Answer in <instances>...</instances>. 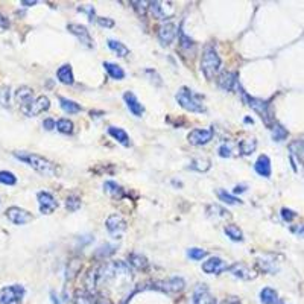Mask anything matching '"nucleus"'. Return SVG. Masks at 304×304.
<instances>
[{
    "label": "nucleus",
    "instance_id": "obj_43",
    "mask_svg": "<svg viewBox=\"0 0 304 304\" xmlns=\"http://www.w3.org/2000/svg\"><path fill=\"white\" fill-rule=\"evenodd\" d=\"M79 207H81V198H79V196L71 195V196L67 198V201H65V208H67L68 211H76Z\"/></svg>",
    "mask_w": 304,
    "mask_h": 304
},
{
    "label": "nucleus",
    "instance_id": "obj_30",
    "mask_svg": "<svg viewBox=\"0 0 304 304\" xmlns=\"http://www.w3.org/2000/svg\"><path fill=\"white\" fill-rule=\"evenodd\" d=\"M59 105H61V108H62L65 112H68V114H76V112H79V111L82 109L79 103H76L74 100L65 99V97H59Z\"/></svg>",
    "mask_w": 304,
    "mask_h": 304
},
{
    "label": "nucleus",
    "instance_id": "obj_53",
    "mask_svg": "<svg viewBox=\"0 0 304 304\" xmlns=\"http://www.w3.org/2000/svg\"><path fill=\"white\" fill-rule=\"evenodd\" d=\"M50 299H52V302H53V304H61V301H59L58 295H56V293H55L53 290L50 292Z\"/></svg>",
    "mask_w": 304,
    "mask_h": 304
},
{
    "label": "nucleus",
    "instance_id": "obj_10",
    "mask_svg": "<svg viewBox=\"0 0 304 304\" xmlns=\"http://www.w3.org/2000/svg\"><path fill=\"white\" fill-rule=\"evenodd\" d=\"M213 128H204V129H192L187 135V140L193 146H202L207 144L213 138Z\"/></svg>",
    "mask_w": 304,
    "mask_h": 304
},
{
    "label": "nucleus",
    "instance_id": "obj_54",
    "mask_svg": "<svg viewBox=\"0 0 304 304\" xmlns=\"http://www.w3.org/2000/svg\"><path fill=\"white\" fill-rule=\"evenodd\" d=\"M245 190H246L245 185H236V187H234V193H242V192H245Z\"/></svg>",
    "mask_w": 304,
    "mask_h": 304
},
{
    "label": "nucleus",
    "instance_id": "obj_28",
    "mask_svg": "<svg viewBox=\"0 0 304 304\" xmlns=\"http://www.w3.org/2000/svg\"><path fill=\"white\" fill-rule=\"evenodd\" d=\"M103 67H105V70L108 71V74H109L112 79L120 81V79L125 78V71H123V68H122L120 65H117V64H114V62H103Z\"/></svg>",
    "mask_w": 304,
    "mask_h": 304
},
{
    "label": "nucleus",
    "instance_id": "obj_3",
    "mask_svg": "<svg viewBox=\"0 0 304 304\" xmlns=\"http://www.w3.org/2000/svg\"><path fill=\"white\" fill-rule=\"evenodd\" d=\"M175 99L176 102L187 111L190 112H205V106L204 103L201 102V96L199 94H195L190 88L187 87H181L178 90V93L175 94Z\"/></svg>",
    "mask_w": 304,
    "mask_h": 304
},
{
    "label": "nucleus",
    "instance_id": "obj_31",
    "mask_svg": "<svg viewBox=\"0 0 304 304\" xmlns=\"http://www.w3.org/2000/svg\"><path fill=\"white\" fill-rule=\"evenodd\" d=\"M255 147H257V140L252 138V137L251 138H245V140H242L239 143V150L243 155H251L255 150Z\"/></svg>",
    "mask_w": 304,
    "mask_h": 304
},
{
    "label": "nucleus",
    "instance_id": "obj_26",
    "mask_svg": "<svg viewBox=\"0 0 304 304\" xmlns=\"http://www.w3.org/2000/svg\"><path fill=\"white\" fill-rule=\"evenodd\" d=\"M103 190L112 198V199H122L125 196V190L122 188V185H119L114 181H105L103 184Z\"/></svg>",
    "mask_w": 304,
    "mask_h": 304
},
{
    "label": "nucleus",
    "instance_id": "obj_2",
    "mask_svg": "<svg viewBox=\"0 0 304 304\" xmlns=\"http://www.w3.org/2000/svg\"><path fill=\"white\" fill-rule=\"evenodd\" d=\"M201 70L208 81L214 79V76L220 70V58L213 46H205L201 58Z\"/></svg>",
    "mask_w": 304,
    "mask_h": 304
},
{
    "label": "nucleus",
    "instance_id": "obj_18",
    "mask_svg": "<svg viewBox=\"0 0 304 304\" xmlns=\"http://www.w3.org/2000/svg\"><path fill=\"white\" fill-rule=\"evenodd\" d=\"M14 96H15V100H17L21 112H24L27 109V106L33 102V90L29 88V87H20V88H17V91H15Z\"/></svg>",
    "mask_w": 304,
    "mask_h": 304
},
{
    "label": "nucleus",
    "instance_id": "obj_4",
    "mask_svg": "<svg viewBox=\"0 0 304 304\" xmlns=\"http://www.w3.org/2000/svg\"><path fill=\"white\" fill-rule=\"evenodd\" d=\"M242 96H243L246 105H248L249 108H252L268 126H271V125H272V119H274V117H272V111H271V105H269L266 100H261V99H257V97H251V96L246 94L245 91H242Z\"/></svg>",
    "mask_w": 304,
    "mask_h": 304
},
{
    "label": "nucleus",
    "instance_id": "obj_42",
    "mask_svg": "<svg viewBox=\"0 0 304 304\" xmlns=\"http://www.w3.org/2000/svg\"><path fill=\"white\" fill-rule=\"evenodd\" d=\"M217 196H219V199H220L222 202H225V204H228V205H234V204H240V202H242L240 199H237L236 196L226 193L225 190H219V192H217Z\"/></svg>",
    "mask_w": 304,
    "mask_h": 304
},
{
    "label": "nucleus",
    "instance_id": "obj_6",
    "mask_svg": "<svg viewBox=\"0 0 304 304\" xmlns=\"http://www.w3.org/2000/svg\"><path fill=\"white\" fill-rule=\"evenodd\" d=\"M24 287L21 284H11L0 290V304H14L20 302L24 296Z\"/></svg>",
    "mask_w": 304,
    "mask_h": 304
},
{
    "label": "nucleus",
    "instance_id": "obj_16",
    "mask_svg": "<svg viewBox=\"0 0 304 304\" xmlns=\"http://www.w3.org/2000/svg\"><path fill=\"white\" fill-rule=\"evenodd\" d=\"M36 199H38V207H40V211L43 214H50L56 210L58 207V202L55 201L53 195L49 193V192H38L36 195Z\"/></svg>",
    "mask_w": 304,
    "mask_h": 304
},
{
    "label": "nucleus",
    "instance_id": "obj_5",
    "mask_svg": "<svg viewBox=\"0 0 304 304\" xmlns=\"http://www.w3.org/2000/svg\"><path fill=\"white\" fill-rule=\"evenodd\" d=\"M185 287V281L181 277H172L169 280H158L152 283V289L164 293H178Z\"/></svg>",
    "mask_w": 304,
    "mask_h": 304
},
{
    "label": "nucleus",
    "instance_id": "obj_27",
    "mask_svg": "<svg viewBox=\"0 0 304 304\" xmlns=\"http://www.w3.org/2000/svg\"><path fill=\"white\" fill-rule=\"evenodd\" d=\"M260 301L261 304H278L280 298H278V293L272 287H264L260 292Z\"/></svg>",
    "mask_w": 304,
    "mask_h": 304
},
{
    "label": "nucleus",
    "instance_id": "obj_44",
    "mask_svg": "<svg viewBox=\"0 0 304 304\" xmlns=\"http://www.w3.org/2000/svg\"><path fill=\"white\" fill-rule=\"evenodd\" d=\"M187 255L192 258V260H202L205 255H207V251L205 249H201V248H190L187 251Z\"/></svg>",
    "mask_w": 304,
    "mask_h": 304
},
{
    "label": "nucleus",
    "instance_id": "obj_9",
    "mask_svg": "<svg viewBox=\"0 0 304 304\" xmlns=\"http://www.w3.org/2000/svg\"><path fill=\"white\" fill-rule=\"evenodd\" d=\"M226 271L239 278V280H245V281H249V280H254L257 277V271H254L252 268H249L248 264L239 261V263H233L231 266H226Z\"/></svg>",
    "mask_w": 304,
    "mask_h": 304
},
{
    "label": "nucleus",
    "instance_id": "obj_47",
    "mask_svg": "<svg viewBox=\"0 0 304 304\" xmlns=\"http://www.w3.org/2000/svg\"><path fill=\"white\" fill-rule=\"evenodd\" d=\"M217 152H219V157H222V158H230L233 154V147H231V144H226V143H223L222 146H219V149H217Z\"/></svg>",
    "mask_w": 304,
    "mask_h": 304
},
{
    "label": "nucleus",
    "instance_id": "obj_15",
    "mask_svg": "<svg viewBox=\"0 0 304 304\" xmlns=\"http://www.w3.org/2000/svg\"><path fill=\"white\" fill-rule=\"evenodd\" d=\"M49 108H50V100H49L47 96L43 94V96H38L36 99H33V102L27 106V109L23 114L27 116V117H35V116L47 111Z\"/></svg>",
    "mask_w": 304,
    "mask_h": 304
},
{
    "label": "nucleus",
    "instance_id": "obj_14",
    "mask_svg": "<svg viewBox=\"0 0 304 304\" xmlns=\"http://www.w3.org/2000/svg\"><path fill=\"white\" fill-rule=\"evenodd\" d=\"M178 35V27L176 24L173 23H166V24H161L158 27V41L161 43V46H170L173 43V40L176 38Z\"/></svg>",
    "mask_w": 304,
    "mask_h": 304
},
{
    "label": "nucleus",
    "instance_id": "obj_7",
    "mask_svg": "<svg viewBox=\"0 0 304 304\" xmlns=\"http://www.w3.org/2000/svg\"><path fill=\"white\" fill-rule=\"evenodd\" d=\"M105 226L108 230V233L114 237V239H120V236L126 231V220L120 216V214H109L106 222H105Z\"/></svg>",
    "mask_w": 304,
    "mask_h": 304
},
{
    "label": "nucleus",
    "instance_id": "obj_49",
    "mask_svg": "<svg viewBox=\"0 0 304 304\" xmlns=\"http://www.w3.org/2000/svg\"><path fill=\"white\" fill-rule=\"evenodd\" d=\"M281 217H283L286 222H290L292 219L296 217V213L292 211V210H289V208H281Z\"/></svg>",
    "mask_w": 304,
    "mask_h": 304
},
{
    "label": "nucleus",
    "instance_id": "obj_19",
    "mask_svg": "<svg viewBox=\"0 0 304 304\" xmlns=\"http://www.w3.org/2000/svg\"><path fill=\"white\" fill-rule=\"evenodd\" d=\"M217 85L219 88L225 91H233L237 87V73L234 71H223L217 78Z\"/></svg>",
    "mask_w": 304,
    "mask_h": 304
},
{
    "label": "nucleus",
    "instance_id": "obj_29",
    "mask_svg": "<svg viewBox=\"0 0 304 304\" xmlns=\"http://www.w3.org/2000/svg\"><path fill=\"white\" fill-rule=\"evenodd\" d=\"M223 231H225V234H226L231 240H234V242H242V240H243V233H242V230H240L237 225H234V223L225 225Z\"/></svg>",
    "mask_w": 304,
    "mask_h": 304
},
{
    "label": "nucleus",
    "instance_id": "obj_51",
    "mask_svg": "<svg viewBox=\"0 0 304 304\" xmlns=\"http://www.w3.org/2000/svg\"><path fill=\"white\" fill-rule=\"evenodd\" d=\"M9 26H11L9 20H8L3 14H0V29H8Z\"/></svg>",
    "mask_w": 304,
    "mask_h": 304
},
{
    "label": "nucleus",
    "instance_id": "obj_22",
    "mask_svg": "<svg viewBox=\"0 0 304 304\" xmlns=\"http://www.w3.org/2000/svg\"><path fill=\"white\" fill-rule=\"evenodd\" d=\"M254 169L255 172L263 176V178H269L271 176V160L268 155H260L254 164Z\"/></svg>",
    "mask_w": 304,
    "mask_h": 304
},
{
    "label": "nucleus",
    "instance_id": "obj_38",
    "mask_svg": "<svg viewBox=\"0 0 304 304\" xmlns=\"http://www.w3.org/2000/svg\"><path fill=\"white\" fill-rule=\"evenodd\" d=\"M56 129L61 132V134H73V131H74V125H73V122L71 120H68V119H59L58 122H56Z\"/></svg>",
    "mask_w": 304,
    "mask_h": 304
},
{
    "label": "nucleus",
    "instance_id": "obj_41",
    "mask_svg": "<svg viewBox=\"0 0 304 304\" xmlns=\"http://www.w3.org/2000/svg\"><path fill=\"white\" fill-rule=\"evenodd\" d=\"M17 182V176L12 172L8 170H0V184L5 185H14Z\"/></svg>",
    "mask_w": 304,
    "mask_h": 304
},
{
    "label": "nucleus",
    "instance_id": "obj_11",
    "mask_svg": "<svg viewBox=\"0 0 304 304\" xmlns=\"http://www.w3.org/2000/svg\"><path fill=\"white\" fill-rule=\"evenodd\" d=\"M6 217L12 222V223H15V225H26V223H29L30 220H32V214L27 211V210H24V208H20V207H9L8 210H6Z\"/></svg>",
    "mask_w": 304,
    "mask_h": 304
},
{
    "label": "nucleus",
    "instance_id": "obj_17",
    "mask_svg": "<svg viewBox=\"0 0 304 304\" xmlns=\"http://www.w3.org/2000/svg\"><path fill=\"white\" fill-rule=\"evenodd\" d=\"M257 268L266 274H275L278 271V261L275 254H264L257 258Z\"/></svg>",
    "mask_w": 304,
    "mask_h": 304
},
{
    "label": "nucleus",
    "instance_id": "obj_1",
    "mask_svg": "<svg viewBox=\"0 0 304 304\" xmlns=\"http://www.w3.org/2000/svg\"><path fill=\"white\" fill-rule=\"evenodd\" d=\"M14 157L26 163L29 167H32L35 172H38L43 176H56L59 173V167L43 155L32 154V152H14Z\"/></svg>",
    "mask_w": 304,
    "mask_h": 304
},
{
    "label": "nucleus",
    "instance_id": "obj_21",
    "mask_svg": "<svg viewBox=\"0 0 304 304\" xmlns=\"http://www.w3.org/2000/svg\"><path fill=\"white\" fill-rule=\"evenodd\" d=\"M202 271L205 274H220L222 271H226V264L219 257H210L207 261L202 263Z\"/></svg>",
    "mask_w": 304,
    "mask_h": 304
},
{
    "label": "nucleus",
    "instance_id": "obj_13",
    "mask_svg": "<svg viewBox=\"0 0 304 304\" xmlns=\"http://www.w3.org/2000/svg\"><path fill=\"white\" fill-rule=\"evenodd\" d=\"M67 30H68L71 35H74V36L81 41V44H84L85 47H93V38H91L88 29H87L84 24L70 23V24H67Z\"/></svg>",
    "mask_w": 304,
    "mask_h": 304
},
{
    "label": "nucleus",
    "instance_id": "obj_52",
    "mask_svg": "<svg viewBox=\"0 0 304 304\" xmlns=\"http://www.w3.org/2000/svg\"><path fill=\"white\" fill-rule=\"evenodd\" d=\"M223 304H240V301L236 298V296H230L223 301Z\"/></svg>",
    "mask_w": 304,
    "mask_h": 304
},
{
    "label": "nucleus",
    "instance_id": "obj_34",
    "mask_svg": "<svg viewBox=\"0 0 304 304\" xmlns=\"http://www.w3.org/2000/svg\"><path fill=\"white\" fill-rule=\"evenodd\" d=\"M289 150L292 155H295L299 161L304 163V140H295L289 144Z\"/></svg>",
    "mask_w": 304,
    "mask_h": 304
},
{
    "label": "nucleus",
    "instance_id": "obj_33",
    "mask_svg": "<svg viewBox=\"0 0 304 304\" xmlns=\"http://www.w3.org/2000/svg\"><path fill=\"white\" fill-rule=\"evenodd\" d=\"M116 252V246L114 245H109V243H105V245H100L96 251H94V257L99 258V260H105L106 257L112 255Z\"/></svg>",
    "mask_w": 304,
    "mask_h": 304
},
{
    "label": "nucleus",
    "instance_id": "obj_20",
    "mask_svg": "<svg viewBox=\"0 0 304 304\" xmlns=\"http://www.w3.org/2000/svg\"><path fill=\"white\" fill-rule=\"evenodd\" d=\"M123 99H125V102H126L128 109H129L135 117H141V116H143L144 108H143V105L140 103V100L135 97V94H134L132 91H126V93L123 94Z\"/></svg>",
    "mask_w": 304,
    "mask_h": 304
},
{
    "label": "nucleus",
    "instance_id": "obj_35",
    "mask_svg": "<svg viewBox=\"0 0 304 304\" xmlns=\"http://www.w3.org/2000/svg\"><path fill=\"white\" fill-rule=\"evenodd\" d=\"M108 47H109L117 56H120V58H123V56H126V55L129 53V49H128L123 43L116 41V40H108Z\"/></svg>",
    "mask_w": 304,
    "mask_h": 304
},
{
    "label": "nucleus",
    "instance_id": "obj_48",
    "mask_svg": "<svg viewBox=\"0 0 304 304\" xmlns=\"http://www.w3.org/2000/svg\"><path fill=\"white\" fill-rule=\"evenodd\" d=\"M96 23L102 27H112L114 26V20L108 18V17H97L96 18Z\"/></svg>",
    "mask_w": 304,
    "mask_h": 304
},
{
    "label": "nucleus",
    "instance_id": "obj_36",
    "mask_svg": "<svg viewBox=\"0 0 304 304\" xmlns=\"http://www.w3.org/2000/svg\"><path fill=\"white\" fill-rule=\"evenodd\" d=\"M211 166V161L208 158H195L192 160L188 169L192 170H198V172H207Z\"/></svg>",
    "mask_w": 304,
    "mask_h": 304
},
{
    "label": "nucleus",
    "instance_id": "obj_8",
    "mask_svg": "<svg viewBox=\"0 0 304 304\" xmlns=\"http://www.w3.org/2000/svg\"><path fill=\"white\" fill-rule=\"evenodd\" d=\"M149 9L157 20H167L175 14V8L170 2H149Z\"/></svg>",
    "mask_w": 304,
    "mask_h": 304
},
{
    "label": "nucleus",
    "instance_id": "obj_45",
    "mask_svg": "<svg viewBox=\"0 0 304 304\" xmlns=\"http://www.w3.org/2000/svg\"><path fill=\"white\" fill-rule=\"evenodd\" d=\"M9 96H11L9 87L8 85L0 87V105L2 106H9Z\"/></svg>",
    "mask_w": 304,
    "mask_h": 304
},
{
    "label": "nucleus",
    "instance_id": "obj_39",
    "mask_svg": "<svg viewBox=\"0 0 304 304\" xmlns=\"http://www.w3.org/2000/svg\"><path fill=\"white\" fill-rule=\"evenodd\" d=\"M272 138L275 140V141H283V140H286V137H287V129L286 128H283L280 123H275V125H272Z\"/></svg>",
    "mask_w": 304,
    "mask_h": 304
},
{
    "label": "nucleus",
    "instance_id": "obj_50",
    "mask_svg": "<svg viewBox=\"0 0 304 304\" xmlns=\"http://www.w3.org/2000/svg\"><path fill=\"white\" fill-rule=\"evenodd\" d=\"M43 126H44L47 131H50V129H53V128H56V122H55L53 119H46V120L43 122Z\"/></svg>",
    "mask_w": 304,
    "mask_h": 304
},
{
    "label": "nucleus",
    "instance_id": "obj_37",
    "mask_svg": "<svg viewBox=\"0 0 304 304\" xmlns=\"http://www.w3.org/2000/svg\"><path fill=\"white\" fill-rule=\"evenodd\" d=\"M207 214L210 216V217H217V219H226V217H230V211H226L225 208H222V207H219V205H208L207 207Z\"/></svg>",
    "mask_w": 304,
    "mask_h": 304
},
{
    "label": "nucleus",
    "instance_id": "obj_40",
    "mask_svg": "<svg viewBox=\"0 0 304 304\" xmlns=\"http://www.w3.org/2000/svg\"><path fill=\"white\" fill-rule=\"evenodd\" d=\"M79 269H81V261L78 260V258H73V260H70L68 261V264H67V280H71V278H74L76 277V274L79 272Z\"/></svg>",
    "mask_w": 304,
    "mask_h": 304
},
{
    "label": "nucleus",
    "instance_id": "obj_46",
    "mask_svg": "<svg viewBox=\"0 0 304 304\" xmlns=\"http://www.w3.org/2000/svg\"><path fill=\"white\" fill-rule=\"evenodd\" d=\"M131 5H134V9L137 11L138 15H144V14H146V9L149 8V3H147V2H131Z\"/></svg>",
    "mask_w": 304,
    "mask_h": 304
},
{
    "label": "nucleus",
    "instance_id": "obj_23",
    "mask_svg": "<svg viewBox=\"0 0 304 304\" xmlns=\"http://www.w3.org/2000/svg\"><path fill=\"white\" fill-rule=\"evenodd\" d=\"M56 78L59 82L65 84V85H71L74 82V76H73V70L70 64H64L56 70Z\"/></svg>",
    "mask_w": 304,
    "mask_h": 304
},
{
    "label": "nucleus",
    "instance_id": "obj_12",
    "mask_svg": "<svg viewBox=\"0 0 304 304\" xmlns=\"http://www.w3.org/2000/svg\"><path fill=\"white\" fill-rule=\"evenodd\" d=\"M216 296L205 284H199L192 293V304H216Z\"/></svg>",
    "mask_w": 304,
    "mask_h": 304
},
{
    "label": "nucleus",
    "instance_id": "obj_32",
    "mask_svg": "<svg viewBox=\"0 0 304 304\" xmlns=\"http://www.w3.org/2000/svg\"><path fill=\"white\" fill-rule=\"evenodd\" d=\"M73 304H94V296L87 290H76Z\"/></svg>",
    "mask_w": 304,
    "mask_h": 304
},
{
    "label": "nucleus",
    "instance_id": "obj_55",
    "mask_svg": "<svg viewBox=\"0 0 304 304\" xmlns=\"http://www.w3.org/2000/svg\"><path fill=\"white\" fill-rule=\"evenodd\" d=\"M293 231H295V233H298L299 236H302V234H304V225H302V226H299V228H296V230H293Z\"/></svg>",
    "mask_w": 304,
    "mask_h": 304
},
{
    "label": "nucleus",
    "instance_id": "obj_24",
    "mask_svg": "<svg viewBox=\"0 0 304 304\" xmlns=\"http://www.w3.org/2000/svg\"><path fill=\"white\" fill-rule=\"evenodd\" d=\"M128 264L134 269H138V271H146L147 266H149V261L146 260L144 255L138 254V252H131L128 255Z\"/></svg>",
    "mask_w": 304,
    "mask_h": 304
},
{
    "label": "nucleus",
    "instance_id": "obj_56",
    "mask_svg": "<svg viewBox=\"0 0 304 304\" xmlns=\"http://www.w3.org/2000/svg\"><path fill=\"white\" fill-rule=\"evenodd\" d=\"M21 5H24V6H30V5H36V0H32V2H21Z\"/></svg>",
    "mask_w": 304,
    "mask_h": 304
},
{
    "label": "nucleus",
    "instance_id": "obj_25",
    "mask_svg": "<svg viewBox=\"0 0 304 304\" xmlns=\"http://www.w3.org/2000/svg\"><path fill=\"white\" fill-rule=\"evenodd\" d=\"M108 134H109L116 141H119L120 144H123V146H126V147L131 144V141H129V135H128L126 131L122 129V128L109 126V128H108Z\"/></svg>",
    "mask_w": 304,
    "mask_h": 304
}]
</instances>
